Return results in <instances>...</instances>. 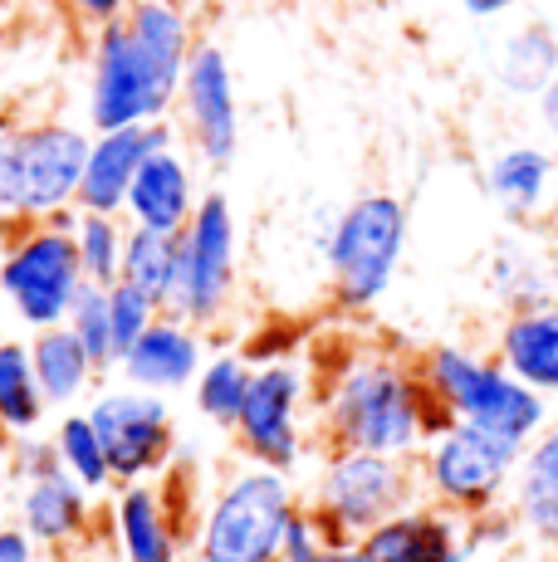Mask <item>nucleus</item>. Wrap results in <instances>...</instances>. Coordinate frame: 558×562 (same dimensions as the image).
<instances>
[{"label": "nucleus", "instance_id": "15", "mask_svg": "<svg viewBox=\"0 0 558 562\" xmlns=\"http://www.w3.org/2000/svg\"><path fill=\"white\" fill-rule=\"evenodd\" d=\"M177 143V127L153 123V127H118V133H93L89 161H83V181L74 211L83 215H123L127 187H133L137 167L157 153V147Z\"/></svg>", "mask_w": 558, "mask_h": 562}, {"label": "nucleus", "instance_id": "28", "mask_svg": "<svg viewBox=\"0 0 558 562\" xmlns=\"http://www.w3.org/2000/svg\"><path fill=\"white\" fill-rule=\"evenodd\" d=\"M118 279H123V284H133L137 294H147L157 308L167 313L171 284H177V235L143 231V225H127L123 269H118Z\"/></svg>", "mask_w": 558, "mask_h": 562}, {"label": "nucleus", "instance_id": "3", "mask_svg": "<svg viewBox=\"0 0 558 562\" xmlns=\"http://www.w3.org/2000/svg\"><path fill=\"white\" fill-rule=\"evenodd\" d=\"M89 143V127H74L64 117L0 123V240L25 225L69 221Z\"/></svg>", "mask_w": 558, "mask_h": 562}, {"label": "nucleus", "instance_id": "30", "mask_svg": "<svg viewBox=\"0 0 558 562\" xmlns=\"http://www.w3.org/2000/svg\"><path fill=\"white\" fill-rule=\"evenodd\" d=\"M123 240H127L123 215H83V211H74V255H79L83 284H93V289H113L118 284V269H123Z\"/></svg>", "mask_w": 558, "mask_h": 562}, {"label": "nucleus", "instance_id": "25", "mask_svg": "<svg viewBox=\"0 0 558 562\" xmlns=\"http://www.w3.org/2000/svg\"><path fill=\"white\" fill-rule=\"evenodd\" d=\"M486 289L504 313L549 304V259L520 235H504L486 259Z\"/></svg>", "mask_w": 558, "mask_h": 562}, {"label": "nucleus", "instance_id": "34", "mask_svg": "<svg viewBox=\"0 0 558 562\" xmlns=\"http://www.w3.org/2000/svg\"><path fill=\"white\" fill-rule=\"evenodd\" d=\"M64 10H69L79 25H89V30H103V25H113L118 15H123L133 0H59Z\"/></svg>", "mask_w": 558, "mask_h": 562}, {"label": "nucleus", "instance_id": "14", "mask_svg": "<svg viewBox=\"0 0 558 562\" xmlns=\"http://www.w3.org/2000/svg\"><path fill=\"white\" fill-rule=\"evenodd\" d=\"M113 543L118 562H181L191 543V524L181 518L167 484H118L113 494Z\"/></svg>", "mask_w": 558, "mask_h": 562}, {"label": "nucleus", "instance_id": "17", "mask_svg": "<svg viewBox=\"0 0 558 562\" xmlns=\"http://www.w3.org/2000/svg\"><path fill=\"white\" fill-rule=\"evenodd\" d=\"M201 362H207V333L163 313V318L118 358V376H123V386H137V392L171 396L197 382Z\"/></svg>", "mask_w": 558, "mask_h": 562}, {"label": "nucleus", "instance_id": "4", "mask_svg": "<svg viewBox=\"0 0 558 562\" xmlns=\"http://www.w3.org/2000/svg\"><path fill=\"white\" fill-rule=\"evenodd\" d=\"M416 376L446 420L476 426L514 450H524L554 420V406L539 392L514 382L490 352L460 348V342H432L416 358Z\"/></svg>", "mask_w": 558, "mask_h": 562}, {"label": "nucleus", "instance_id": "20", "mask_svg": "<svg viewBox=\"0 0 558 562\" xmlns=\"http://www.w3.org/2000/svg\"><path fill=\"white\" fill-rule=\"evenodd\" d=\"M490 358H495L514 382H524L529 392H539L544 402L554 406L558 402V304L504 313Z\"/></svg>", "mask_w": 558, "mask_h": 562}, {"label": "nucleus", "instance_id": "37", "mask_svg": "<svg viewBox=\"0 0 558 562\" xmlns=\"http://www.w3.org/2000/svg\"><path fill=\"white\" fill-rule=\"evenodd\" d=\"M460 10H466L470 20H500V15H510L520 0H456Z\"/></svg>", "mask_w": 558, "mask_h": 562}, {"label": "nucleus", "instance_id": "8", "mask_svg": "<svg viewBox=\"0 0 558 562\" xmlns=\"http://www.w3.org/2000/svg\"><path fill=\"white\" fill-rule=\"evenodd\" d=\"M416 499H422V490H416L412 460L368 456V450H324L304 509L324 518L328 533L368 538L378 524L412 509Z\"/></svg>", "mask_w": 558, "mask_h": 562}, {"label": "nucleus", "instance_id": "32", "mask_svg": "<svg viewBox=\"0 0 558 562\" xmlns=\"http://www.w3.org/2000/svg\"><path fill=\"white\" fill-rule=\"evenodd\" d=\"M157 318H163V308H157L147 294H137L133 284H123V279H118V284L109 289V328H113V352H118V358H123V352L133 348V342L143 338Z\"/></svg>", "mask_w": 558, "mask_h": 562}, {"label": "nucleus", "instance_id": "10", "mask_svg": "<svg viewBox=\"0 0 558 562\" xmlns=\"http://www.w3.org/2000/svg\"><path fill=\"white\" fill-rule=\"evenodd\" d=\"M83 289V269L74 255V215L49 225H25L0 250V294L30 333L64 328L74 299Z\"/></svg>", "mask_w": 558, "mask_h": 562}, {"label": "nucleus", "instance_id": "29", "mask_svg": "<svg viewBox=\"0 0 558 562\" xmlns=\"http://www.w3.org/2000/svg\"><path fill=\"white\" fill-rule=\"evenodd\" d=\"M49 446H55L59 470L69 474V480L79 484L89 499H93V494H103V490H113L109 456H103V446H99V436H93V426H89V416H83V411H64L55 436H49Z\"/></svg>", "mask_w": 558, "mask_h": 562}, {"label": "nucleus", "instance_id": "26", "mask_svg": "<svg viewBox=\"0 0 558 562\" xmlns=\"http://www.w3.org/2000/svg\"><path fill=\"white\" fill-rule=\"evenodd\" d=\"M250 376H255L250 352H235V348L211 352V358L201 362L197 382H191V402H197V411L211 426L231 430L245 406V392H250Z\"/></svg>", "mask_w": 558, "mask_h": 562}, {"label": "nucleus", "instance_id": "24", "mask_svg": "<svg viewBox=\"0 0 558 562\" xmlns=\"http://www.w3.org/2000/svg\"><path fill=\"white\" fill-rule=\"evenodd\" d=\"M30 348V367H35V382L45 406H79L83 396L99 386V367L89 362V352L74 342L69 328H45L25 342Z\"/></svg>", "mask_w": 558, "mask_h": 562}, {"label": "nucleus", "instance_id": "13", "mask_svg": "<svg viewBox=\"0 0 558 562\" xmlns=\"http://www.w3.org/2000/svg\"><path fill=\"white\" fill-rule=\"evenodd\" d=\"M181 127V143L191 147V161L211 171H225L241 153V93H235L231 54L216 40L197 35L181 69L177 108H171Z\"/></svg>", "mask_w": 558, "mask_h": 562}, {"label": "nucleus", "instance_id": "22", "mask_svg": "<svg viewBox=\"0 0 558 562\" xmlns=\"http://www.w3.org/2000/svg\"><path fill=\"white\" fill-rule=\"evenodd\" d=\"M89 524H93V499L59 470V464L49 474L25 480L15 528L35 548H74V543H83V538H89Z\"/></svg>", "mask_w": 558, "mask_h": 562}, {"label": "nucleus", "instance_id": "12", "mask_svg": "<svg viewBox=\"0 0 558 562\" xmlns=\"http://www.w3.org/2000/svg\"><path fill=\"white\" fill-rule=\"evenodd\" d=\"M89 426L109 456L113 484H153L171 470L177 456V420L167 396L137 392V386H99L89 402Z\"/></svg>", "mask_w": 558, "mask_h": 562}, {"label": "nucleus", "instance_id": "2", "mask_svg": "<svg viewBox=\"0 0 558 562\" xmlns=\"http://www.w3.org/2000/svg\"><path fill=\"white\" fill-rule=\"evenodd\" d=\"M450 420L416 376V362L382 348H353L319 392V436L328 450L416 460Z\"/></svg>", "mask_w": 558, "mask_h": 562}, {"label": "nucleus", "instance_id": "33", "mask_svg": "<svg viewBox=\"0 0 558 562\" xmlns=\"http://www.w3.org/2000/svg\"><path fill=\"white\" fill-rule=\"evenodd\" d=\"M338 543V533H328L324 518H314L299 504V514L289 518V533H284V558L279 562H324L328 548Z\"/></svg>", "mask_w": 558, "mask_h": 562}, {"label": "nucleus", "instance_id": "9", "mask_svg": "<svg viewBox=\"0 0 558 562\" xmlns=\"http://www.w3.org/2000/svg\"><path fill=\"white\" fill-rule=\"evenodd\" d=\"M235 279H241V221L225 191H201L187 231L177 235V284L167 313L191 328H216L231 313Z\"/></svg>", "mask_w": 558, "mask_h": 562}, {"label": "nucleus", "instance_id": "5", "mask_svg": "<svg viewBox=\"0 0 558 562\" xmlns=\"http://www.w3.org/2000/svg\"><path fill=\"white\" fill-rule=\"evenodd\" d=\"M299 504L304 499L289 474L241 464L201 504L187 553L191 562H279Z\"/></svg>", "mask_w": 558, "mask_h": 562}, {"label": "nucleus", "instance_id": "35", "mask_svg": "<svg viewBox=\"0 0 558 562\" xmlns=\"http://www.w3.org/2000/svg\"><path fill=\"white\" fill-rule=\"evenodd\" d=\"M40 548L20 528H0V562H35Z\"/></svg>", "mask_w": 558, "mask_h": 562}, {"label": "nucleus", "instance_id": "19", "mask_svg": "<svg viewBox=\"0 0 558 562\" xmlns=\"http://www.w3.org/2000/svg\"><path fill=\"white\" fill-rule=\"evenodd\" d=\"M372 562H470L466 524L436 504L416 499L412 509L392 514L362 538Z\"/></svg>", "mask_w": 558, "mask_h": 562}, {"label": "nucleus", "instance_id": "1", "mask_svg": "<svg viewBox=\"0 0 558 562\" xmlns=\"http://www.w3.org/2000/svg\"><path fill=\"white\" fill-rule=\"evenodd\" d=\"M197 45L187 0H133L113 25L89 35L83 117L89 133L171 123L181 69Z\"/></svg>", "mask_w": 558, "mask_h": 562}, {"label": "nucleus", "instance_id": "18", "mask_svg": "<svg viewBox=\"0 0 558 562\" xmlns=\"http://www.w3.org/2000/svg\"><path fill=\"white\" fill-rule=\"evenodd\" d=\"M558 157L539 143H504L486 161V196L514 225H534L554 205Z\"/></svg>", "mask_w": 558, "mask_h": 562}, {"label": "nucleus", "instance_id": "40", "mask_svg": "<svg viewBox=\"0 0 558 562\" xmlns=\"http://www.w3.org/2000/svg\"><path fill=\"white\" fill-rule=\"evenodd\" d=\"M486 562H529V558H524L520 548H510V553H495V558H486Z\"/></svg>", "mask_w": 558, "mask_h": 562}, {"label": "nucleus", "instance_id": "39", "mask_svg": "<svg viewBox=\"0 0 558 562\" xmlns=\"http://www.w3.org/2000/svg\"><path fill=\"white\" fill-rule=\"evenodd\" d=\"M549 304H558V259H549Z\"/></svg>", "mask_w": 558, "mask_h": 562}, {"label": "nucleus", "instance_id": "7", "mask_svg": "<svg viewBox=\"0 0 558 562\" xmlns=\"http://www.w3.org/2000/svg\"><path fill=\"white\" fill-rule=\"evenodd\" d=\"M524 450L504 446V440L486 436L476 426H442L432 440L422 446V456L412 460L416 470V490L426 504L456 514L460 524L486 518L510 504V484H514V464Z\"/></svg>", "mask_w": 558, "mask_h": 562}, {"label": "nucleus", "instance_id": "23", "mask_svg": "<svg viewBox=\"0 0 558 562\" xmlns=\"http://www.w3.org/2000/svg\"><path fill=\"white\" fill-rule=\"evenodd\" d=\"M490 79L510 99H539L558 79V35L544 20H524L510 35H500L490 54Z\"/></svg>", "mask_w": 558, "mask_h": 562}, {"label": "nucleus", "instance_id": "16", "mask_svg": "<svg viewBox=\"0 0 558 562\" xmlns=\"http://www.w3.org/2000/svg\"><path fill=\"white\" fill-rule=\"evenodd\" d=\"M197 201H201L197 161L187 157L181 143H167L137 167L133 187H127V201H123V221L143 225V231L181 235L191 211H197Z\"/></svg>", "mask_w": 558, "mask_h": 562}, {"label": "nucleus", "instance_id": "6", "mask_svg": "<svg viewBox=\"0 0 558 562\" xmlns=\"http://www.w3.org/2000/svg\"><path fill=\"white\" fill-rule=\"evenodd\" d=\"M412 240V211L392 191H362L334 215L324 235L328 294L343 313H372L388 299Z\"/></svg>", "mask_w": 558, "mask_h": 562}, {"label": "nucleus", "instance_id": "38", "mask_svg": "<svg viewBox=\"0 0 558 562\" xmlns=\"http://www.w3.org/2000/svg\"><path fill=\"white\" fill-rule=\"evenodd\" d=\"M324 562H372V558H368V548H362V538H338Z\"/></svg>", "mask_w": 558, "mask_h": 562}, {"label": "nucleus", "instance_id": "36", "mask_svg": "<svg viewBox=\"0 0 558 562\" xmlns=\"http://www.w3.org/2000/svg\"><path fill=\"white\" fill-rule=\"evenodd\" d=\"M534 103H539V127H544V133H549V143L558 147V79H554L549 89H544Z\"/></svg>", "mask_w": 558, "mask_h": 562}, {"label": "nucleus", "instance_id": "11", "mask_svg": "<svg viewBox=\"0 0 558 562\" xmlns=\"http://www.w3.org/2000/svg\"><path fill=\"white\" fill-rule=\"evenodd\" d=\"M309 396H314V376L299 358L255 362L250 392L231 426L245 464L279 470L294 480V470L309 456Z\"/></svg>", "mask_w": 558, "mask_h": 562}, {"label": "nucleus", "instance_id": "27", "mask_svg": "<svg viewBox=\"0 0 558 562\" xmlns=\"http://www.w3.org/2000/svg\"><path fill=\"white\" fill-rule=\"evenodd\" d=\"M45 396H40L30 348L20 338H0V430L5 436H35L45 420Z\"/></svg>", "mask_w": 558, "mask_h": 562}, {"label": "nucleus", "instance_id": "31", "mask_svg": "<svg viewBox=\"0 0 558 562\" xmlns=\"http://www.w3.org/2000/svg\"><path fill=\"white\" fill-rule=\"evenodd\" d=\"M64 328L74 333V342H79L83 352H89V362L99 367V376L118 367L113 328H109V289L83 284L79 299H74V308H69V318H64Z\"/></svg>", "mask_w": 558, "mask_h": 562}, {"label": "nucleus", "instance_id": "21", "mask_svg": "<svg viewBox=\"0 0 558 562\" xmlns=\"http://www.w3.org/2000/svg\"><path fill=\"white\" fill-rule=\"evenodd\" d=\"M504 509L514 514L524 538L558 553V416L524 446Z\"/></svg>", "mask_w": 558, "mask_h": 562}]
</instances>
